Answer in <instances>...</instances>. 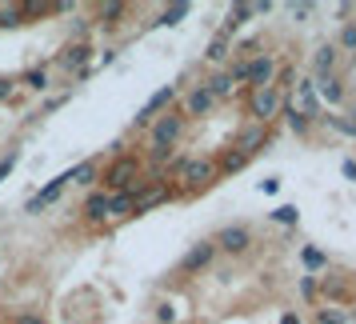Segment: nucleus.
Segmentation results:
<instances>
[{
    "label": "nucleus",
    "mask_w": 356,
    "mask_h": 324,
    "mask_svg": "<svg viewBox=\"0 0 356 324\" xmlns=\"http://www.w3.org/2000/svg\"><path fill=\"white\" fill-rule=\"evenodd\" d=\"M140 172H145V161H140V156H129V152H120V156L104 168V193H132L136 184H145Z\"/></svg>",
    "instance_id": "nucleus-1"
},
{
    "label": "nucleus",
    "mask_w": 356,
    "mask_h": 324,
    "mask_svg": "<svg viewBox=\"0 0 356 324\" xmlns=\"http://www.w3.org/2000/svg\"><path fill=\"white\" fill-rule=\"evenodd\" d=\"M184 129H188V120H184V113L180 108H164L152 124H148V145H161V148H177L180 136H184Z\"/></svg>",
    "instance_id": "nucleus-2"
},
{
    "label": "nucleus",
    "mask_w": 356,
    "mask_h": 324,
    "mask_svg": "<svg viewBox=\"0 0 356 324\" xmlns=\"http://www.w3.org/2000/svg\"><path fill=\"white\" fill-rule=\"evenodd\" d=\"M100 177V164L88 156V161H81L76 168H68V184H92V180Z\"/></svg>",
    "instance_id": "nucleus-24"
},
{
    "label": "nucleus",
    "mask_w": 356,
    "mask_h": 324,
    "mask_svg": "<svg viewBox=\"0 0 356 324\" xmlns=\"http://www.w3.org/2000/svg\"><path fill=\"white\" fill-rule=\"evenodd\" d=\"M280 324H305V321H300V312H292L289 308V312H280Z\"/></svg>",
    "instance_id": "nucleus-41"
},
{
    "label": "nucleus",
    "mask_w": 356,
    "mask_h": 324,
    "mask_svg": "<svg viewBox=\"0 0 356 324\" xmlns=\"http://www.w3.org/2000/svg\"><path fill=\"white\" fill-rule=\"evenodd\" d=\"M212 244H216V252L244 257V252L252 248V228H248V225H228V228H220V232L212 236Z\"/></svg>",
    "instance_id": "nucleus-8"
},
{
    "label": "nucleus",
    "mask_w": 356,
    "mask_h": 324,
    "mask_svg": "<svg viewBox=\"0 0 356 324\" xmlns=\"http://www.w3.org/2000/svg\"><path fill=\"white\" fill-rule=\"evenodd\" d=\"M17 97V76H0V100Z\"/></svg>",
    "instance_id": "nucleus-34"
},
{
    "label": "nucleus",
    "mask_w": 356,
    "mask_h": 324,
    "mask_svg": "<svg viewBox=\"0 0 356 324\" xmlns=\"http://www.w3.org/2000/svg\"><path fill=\"white\" fill-rule=\"evenodd\" d=\"M296 289H300V296L312 305V300H316V276H300V280H296Z\"/></svg>",
    "instance_id": "nucleus-33"
},
{
    "label": "nucleus",
    "mask_w": 356,
    "mask_h": 324,
    "mask_svg": "<svg viewBox=\"0 0 356 324\" xmlns=\"http://www.w3.org/2000/svg\"><path fill=\"white\" fill-rule=\"evenodd\" d=\"M124 17H129V4H120V0H108V4H97L92 8V20L104 24V29H116Z\"/></svg>",
    "instance_id": "nucleus-18"
},
{
    "label": "nucleus",
    "mask_w": 356,
    "mask_h": 324,
    "mask_svg": "<svg viewBox=\"0 0 356 324\" xmlns=\"http://www.w3.org/2000/svg\"><path fill=\"white\" fill-rule=\"evenodd\" d=\"M276 72H280V60H276L273 52H257L252 60H248V88H273L276 84Z\"/></svg>",
    "instance_id": "nucleus-9"
},
{
    "label": "nucleus",
    "mask_w": 356,
    "mask_h": 324,
    "mask_svg": "<svg viewBox=\"0 0 356 324\" xmlns=\"http://www.w3.org/2000/svg\"><path fill=\"white\" fill-rule=\"evenodd\" d=\"M180 193H200V188H209L220 180V168L212 156H188V164L180 168Z\"/></svg>",
    "instance_id": "nucleus-3"
},
{
    "label": "nucleus",
    "mask_w": 356,
    "mask_h": 324,
    "mask_svg": "<svg viewBox=\"0 0 356 324\" xmlns=\"http://www.w3.org/2000/svg\"><path fill=\"white\" fill-rule=\"evenodd\" d=\"M284 124H289V129L300 136V140H305L308 132H312V124H316V120H312V116H305V113H296V104H284Z\"/></svg>",
    "instance_id": "nucleus-22"
},
{
    "label": "nucleus",
    "mask_w": 356,
    "mask_h": 324,
    "mask_svg": "<svg viewBox=\"0 0 356 324\" xmlns=\"http://www.w3.org/2000/svg\"><path fill=\"white\" fill-rule=\"evenodd\" d=\"M284 113V92L280 88H248V116L257 124H273L276 116Z\"/></svg>",
    "instance_id": "nucleus-4"
},
{
    "label": "nucleus",
    "mask_w": 356,
    "mask_h": 324,
    "mask_svg": "<svg viewBox=\"0 0 356 324\" xmlns=\"http://www.w3.org/2000/svg\"><path fill=\"white\" fill-rule=\"evenodd\" d=\"M248 161H252V156H244V152H236V148H225V152L216 156V168H220V177H232V172L248 168Z\"/></svg>",
    "instance_id": "nucleus-19"
},
{
    "label": "nucleus",
    "mask_w": 356,
    "mask_h": 324,
    "mask_svg": "<svg viewBox=\"0 0 356 324\" xmlns=\"http://www.w3.org/2000/svg\"><path fill=\"white\" fill-rule=\"evenodd\" d=\"M337 65H340V49L332 44V40L321 44L316 56H312V72H316V76H337Z\"/></svg>",
    "instance_id": "nucleus-16"
},
{
    "label": "nucleus",
    "mask_w": 356,
    "mask_h": 324,
    "mask_svg": "<svg viewBox=\"0 0 356 324\" xmlns=\"http://www.w3.org/2000/svg\"><path fill=\"white\" fill-rule=\"evenodd\" d=\"M84 220L88 225H104L108 220V193L104 188H92L88 200H84Z\"/></svg>",
    "instance_id": "nucleus-17"
},
{
    "label": "nucleus",
    "mask_w": 356,
    "mask_h": 324,
    "mask_svg": "<svg viewBox=\"0 0 356 324\" xmlns=\"http://www.w3.org/2000/svg\"><path fill=\"white\" fill-rule=\"evenodd\" d=\"M172 196H177V188H168V180H164V184H136V188H132V216L161 209Z\"/></svg>",
    "instance_id": "nucleus-6"
},
{
    "label": "nucleus",
    "mask_w": 356,
    "mask_h": 324,
    "mask_svg": "<svg viewBox=\"0 0 356 324\" xmlns=\"http://www.w3.org/2000/svg\"><path fill=\"white\" fill-rule=\"evenodd\" d=\"M212 260H216V244H212V241H196L193 248H188V252L180 257L177 268H180L184 276H193V273H204Z\"/></svg>",
    "instance_id": "nucleus-11"
},
{
    "label": "nucleus",
    "mask_w": 356,
    "mask_h": 324,
    "mask_svg": "<svg viewBox=\"0 0 356 324\" xmlns=\"http://www.w3.org/2000/svg\"><path fill=\"white\" fill-rule=\"evenodd\" d=\"M177 97H180L177 84H164V88H156V92H152V97H148L145 104H140V113L132 116V129L145 132L148 124H152V120H156V116L164 113V108H172V100H177Z\"/></svg>",
    "instance_id": "nucleus-5"
},
{
    "label": "nucleus",
    "mask_w": 356,
    "mask_h": 324,
    "mask_svg": "<svg viewBox=\"0 0 356 324\" xmlns=\"http://www.w3.org/2000/svg\"><path fill=\"white\" fill-rule=\"evenodd\" d=\"M17 24H24L20 4H0V29H17Z\"/></svg>",
    "instance_id": "nucleus-31"
},
{
    "label": "nucleus",
    "mask_w": 356,
    "mask_h": 324,
    "mask_svg": "<svg viewBox=\"0 0 356 324\" xmlns=\"http://www.w3.org/2000/svg\"><path fill=\"white\" fill-rule=\"evenodd\" d=\"M348 124H353V132H356V108H353V120H348Z\"/></svg>",
    "instance_id": "nucleus-44"
},
{
    "label": "nucleus",
    "mask_w": 356,
    "mask_h": 324,
    "mask_svg": "<svg viewBox=\"0 0 356 324\" xmlns=\"http://www.w3.org/2000/svg\"><path fill=\"white\" fill-rule=\"evenodd\" d=\"M276 188H280V180H260V193H268V196H273Z\"/></svg>",
    "instance_id": "nucleus-42"
},
{
    "label": "nucleus",
    "mask_w": 356,
    "mask_h": 324,
    "mask_svg": "<svg viewBox=\"0 0 356 324\" xmlns=\"http://www.w3.org/2000/svg\"><path fill=\"white\" fill-rule=\"evenodd\" d=\"M312 92H316V100H324V104L337 108L340 100H344V81H340V76H316V81H312Z\"/></svg>",
    "instance_id": "nucleus-14"
},
{
    "label": "nucleus",
    "mask_w": 356,
    "mask_h": 324,
    "mask_svg": "<svg viewBox=\"0 0 356 324\" xmlns=\"http://www.w3.org/2000/svg\"><path fill=\"white\" fill-rule=\"evenodd\" d=\"M204 88H209L216 100H225V97H232V92H236V84H232V76H228V72H216L212 81H204Z\"/></svg>",
    "instance_id": "nucleus-26"
},
{
    "label": "nucleus",
    "mask_w": 356,
    "mask_h": 324,
    "mask_svg": "<svg viewBox=\"0 0 356 324\" xmlns=\"http://www.w3.org/2000/svg\"><path fill=\"white\" fill-rule=\"evenodd\" d=\"M312 8H316V4H308V0H300V4H292L289 13H292V20H308V17H312Z\"/></svg>",
    "instance_id": "nucleus-36"
},
{
    "label": "nucleus",
    "mask_w": 356,
    "mask_h": 324,
    "mask_svg": "<svg viewBox=\"0 0 356 324\" xmlns=\"http://www.w3.org/2000/svg\"><path fill=\"white\" fill-rule=\"evenodd\" d=\"M188 13H193V4H188V0H180V4H168L161 17L152 20V29H172V24H180V20L188 17Z\"/></svg>",
    "instance_id": "nucleus-21"
},
{
    "label": "nucleus",
    "mask_w": 356,
    "mask_h": 324,
    "mask_svg": "<svg viewBox=\"0 0 356 324\" xmlns=\"http://www.w3.org/2000/svg\"><path fill=\"white\" fill-rule=\"evenodd\" d=\"M316 292H324V300L340 308L344 300H348V280H344V276H337V273H328V276H321Z\"/></svg>",
    "instance_id": "nucleus-15"
},
{
    "label": "nucleus",
    "mask_w": 356,
    "mask_h": 324,
    "mask_svg": "<svg viewBox=\"0 0 356 324\" xmlns=\"http://www.w3.org/2000/svg\"><path fill=\"white\" fill-rule=\"evenodd\" d=\"M68 188V172H60V177H52L44 188L36 196H29V204H24V212H40V209H49V204H56L60 200V193Z\"/></svg>",
    "instance_id": "nucleus-12"
},
{
    "label": "nucleus",
    "mask_w": 356,
    "mask_h": 324,
    "mask_svg": "<svg viewBox=\"0 0 356 324\" xmlns=\"http://www.w3.org/2000/svg\"><path fill=\"white\" fill-rule=\"evenodd\" d=\"M340 172H344V180H353V184H356V161H344V164H340Z\"/></svg>",
    "instance_id": "nucleus-40"
},
{
    "label": "nucleus",
    "mask_w": 356,
    "mask_h": 324,
    "mask_svg": "<svg viewBox=\"0 0 356 324\" xmlns=\"http://www.w3.org/2000/svg\"><path fill=\"white\" fill-rule=\"evenodd\" d=\"M17 161H20V148H13V152H8V156L0 161V180H4L8 172H13V168H17Z\"/></svg>",
    "instance_id": "nucleus-35"
},
{
    "label": "nucleus",
    "mask_w": 356,
    "mask_h": 324,
    "mask_svg": "<svg viewBox=\"0 0 356 324\" xmlns=\"http://www.w3.org/2000/svg\"><path fill=\"white\" fill-rule=\"evenodd\" d=\"M268 216H273L276 225H284V228H296V225H300V209H296V204H280V209H273Z\"/></svg>",
    "instance_id": "nucleus-28"
},
{
    "label": "nucleus",
    "mask_w": 356,
    "mask_h": 324,
    "mask_svg": "<svg viewBox=\"0 0 356 324\" xmlns=\"http://www.w3.org/2000/svg\"><path fill=\"white\" fill-rule=\"evenodd\" d=\"M212 108H216V97H212L204 84H196L193 92H184V104H180L184 120H188V116H209Z\"/></svg>",
    "instance_id": "nucleus-13"
},
{
    "label": "nucleus",
    "mask_w": 356,
    "mask_h": 324,
    "mask_svg": "<svg viewBox=\"0 0 356 324\" xmlns=\"http://www.w3.org/2000/svg\"><path fill=\"white\" fill-rule=\"evenodd\" d=\"M17 84L33 88V92H44V88H49V68H44V65H40V68H29V72H24Z\"/></svg>",
    "instance_id": "nucleus-27"
},
{
    "label": "nucleus",
    "mask_w": 356,
    "mask_h": 324,
    "mask_svg": "<svg viewBox=\"0 0 356 324\" xmlns=\"http://www.w3.org/2000/svg\"><path fill=\"white\" fill-rule=\"evenodd\" d=\"M248 17H257V13H252V4H228V20H225V33L232 36L236 33V29H241V24H248Z\"/></svg>",
    "instance_id": "nucleus-25"
},
{
    "label": "nucleus",
    "mask_w": 356,
    "mask_h": 324,
    "mask_svg": "<svg viewBox=\"0 0 356 324\" xmlns=\"http://www.w3.org/2000/svg\"><path fill=\"white\" fill-rule=\"evenodd\" d=\"M156 321L172 324V321H177V308H172V305H156Z\"/></svg>",
    "instance_id": "nucleus-37"
},
{
    "label": "nucleus",
    "mask_w": 356,
    "mask_h": 324,
    "mask_svg": "<svg viewBox=\"0 0 356 324\" xmlns=\"http://www.w3.org/2000/svg\"><path fill=\"white\" fill-rule=\"evenodd\" d=\"M132 216V193H108V220H129Z\"/></svg>",
    "instance_id": "nucleus-23"
},
{
    "label": "nucleus",
    "mask_w": 356,
    "mask_h": 324,
    "mask_svg": "<svg viewBox=\"0 0 356 324\" xmlns=\"http://www.w3.org/2000/svg\"><path fill=\"white\" fill-rule=\"evenodd\" d=\"M65 100H68V97H49V100H44V108H40V116H44V113H56Z\"/></svg>",
    "instance_id": "nucleus-39"
},
{
    "label": "nucleus",
    "mask_w": 356,
    "mask_h": 324,
    "mask_svg": "<svg viewBox=\"0 0 356 324\" xmlns=\"http://www.w3.org/2000/svg\"><path fill=\"white\" fill-rule=\"evenodd\" d=\"M92 56H97V49H92L88 40H84V44H72V40H68L65 52L56 56V65L65 68V72H72L76 81H84V76L92 72V68H88V65H92Z\"/></svg>",
    "instance_id": "nucleus-7"
},
{
    "label": "nucleus",
    "mask_w": 356,
    "mask_h": 324,
    "mask_svg": "<svg viewBox=\"0 0 356 324\" xmlns=\"http://www.w3.org/2000/svg\"><path fill=\"white\" fill-rule=\"evenodd\" d=\"M316 324H348V308H337V305L316 308Z\"/></svg>",
    "instance_id": "nucleus-29"
},
{
    "label": "nucleus",
    "mask_w": 356,
    "mask_h": 324,
    "mask_svg": "<svg viewBox=\"0 0 356 324\" xmlns=\"http://www.w3.org/2000/svg\"><path fill=\"white\" fill-rule=\"evenodd\" d=\"M268 140H273V124H257V120H248V124L232 136V148L244 152V156H252V152H260Z\"/></svg>",
    "instance_id": "nucleus-10"
},
{
    "label": "nucleus",
    "mask_w": 356,
    "mask_h": 324,
    "mask_svg": "<svg viewBox=\"0 0 356 324\" xmlns=\"http://www.w3.org/2000/svg\"><path fill=\"white\" fill-rule=\"evenodd\" d=\"M228 52H232V36L220 29V33L209 40V52H204V60H209V65H220V60H228Z\"/></svg>",
    "instance_id": "nucleus-20"
},
{
    "label": "nucleus",
    "mask_w": 356,
    "mask_h": 324,
    "mask_svg": "<svg viewBox=\"0 0 356 324\" xmlns=\"http://www.w3.org/2000/svg\"><path fill=\"white\" fill-rule=\"evenodd\" d=\"M337 49H340V52H356V20H348V24L340 29V36H337Z\"/></svg>",
    "instance_id": "nucleus-32"
},
{
    "label": "nucleus",
    "mask_w": 356,
    "mask_h": 324,
    "mask_svg": "<svg viewBox=\"0 0 356 324\" xmlns=\"http://www.w3.org/2000/svg\"><path fill=\"white\" fill-rule=\"evenodd\" d=\"M8 324H44V316H36V312H20V316H13Z\"/></svg>",
    "instance_id": "nucleus-38"
},
{
    "label": "nucleus",
    "mask_w": 356,
    "mask_h": 324,
    "mask_svg": "<svg viewBox=\"0 0 356 324\" xmlns=\"http://www.w3.org/2000/svg\"><path fill=\"white\" fill-rule=\"evenodd\" d=\"M348 324H356V308H348Z\"/></svg>",
    "instance_id": "nucleus-43"
},
{
    "label": "nucleus",
    "mask_w": 356,
    "mask_h": 324,
    "mask_svg": "<svg viewBox=\"0 0 356 324\" xmlns=\"http://www.w3.org/2000/svg\"><path fill=\"white\" fill-rule=\"evenodd\" d=\"M300 264H305L308 273H321V268H328V257H324L321 248H300Z\"/></svg>",
    "instance_id": "nucleus-30"
}]
</instances>
